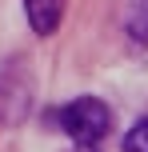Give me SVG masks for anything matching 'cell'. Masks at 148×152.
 <instances>
[{"mask_svg":"<svg viewBox=\"0 0 148 152\" xmlns=\"http://www.w3.org/2000/svg\"><path fill=\"white\" fill-rule=\"evenodd\" d=\"M56 120H60V128L68 132L80 148H96L108 136L112 112H108V104L96 100V96H76V100H68V104L56 112Z\"/></svg>","mask_w":148,"mask_h":152,"instance_id":"6da1fadb","label":"cell"},{"mask_svg":"<svg viewBox=\"0 0 148 152\" xmlns=\"http://www.w3.org/2000/svg\"><path fill=\"white\" fill-rule=\"evenodd\" d=\"M24 16H28V24H32L36 36H52V32L60 28L64 0H24Z\"/></svg>","mask_w":148,"mask_h":152,"instance_id":"7a4b0ae2","label":"cell"},{"mask_svg":"<svg viewBox=\"0 0 148 152\" xmlns=\"http://www.w3.org/2000/svg\"><path fill=\"white\" fill-rule=\"evenodd\" d=\"M128 36L148 44V0H132L128 4Z\"/></svg>","mask_w":148,"mask_h":152,"instance_id":"3957f363","label":"cell"},{"mask_svg":"<svg viewBox=\"0 0 148 152\" xmlns=\"http://www.w3.org/2000/svg\"><path fill=\"white\" fill-rule=\"evenodd\" d=\"M120 148H124V152H148V116H144V120H136L132 128L124 132Z\"/></svg>","mask_w":148,"mask_h":152,"instance_id":"277c9868","label":"cell"},{"mask_svg":"<svg viewBox=\"0 0 148 152\" xmlns=\"http://www.w3.org/2000/svg\"><path fill=\"white\" fill-rule=\"evenodd\" d=\"M80 152H92V148H80Z\"/></svg>","mask_w":148,"mask_h":152,"instance_id":"5b68a950","label":"cell"}]
</instances>
